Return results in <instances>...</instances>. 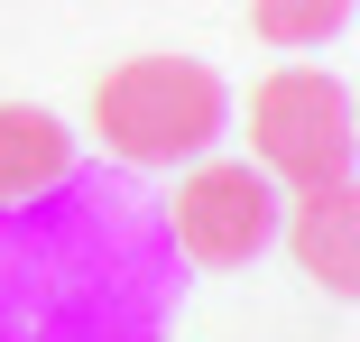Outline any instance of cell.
Listing matches in <instances>:
<instances>
[{
  "label": "cell",
  "mask_w": 360,
  "mask_h": 342,
  "mask_svg": "<svg viewBox=\"0 0 360 342\" xmlns=\"http://www.w3.org/2000/svg\"><path fill=\"white\" fill-rule=\"evenodd\" d=\"M351 10L360 0H250V28L268 46H323V37L351 28Z\"/></svg>",
  "instance_id": "7"
},
{
  "label": "cell",
  "mask_w": 360,
  "mask_h": 342,
  "mask_svg": "<svg viewBox=\"0 0 360 342\" xmlns=\"http://www.w3.org/2000/svg\"><path fill=\"white\" fill-rule=\"evenodd\" d=\"M231 120V93L212 65L194 56H129L93 84V129L120 167H176V158H203Z\"/></svg>",
  "instance_id": "2"
},
{
  "label": "cell",
  "mask_w": 360,
  "mask_h": 342,
  "mask_svg": "<svg viewBox=\"0 0 360 342\" xmlns=\"http://www.w3.org/2000/svg\"><path fill=\"white\" fill-rule=\"evenodd\" d=\"M250 148H259V167L277 185H296V194L333 185L360 158V111H351V93L323 75V65H286V75H268L250 93Z\"/></svg>",
  "instance_id": "3"
},
{
  "label": "cell",
  "mask_w": 360,
  "mask_h": 342,
  "mask_svg": "<svg viewBox=\"0 0 360 342\" xmlns=\"http://www.w3.org/2000/svg\"><path fill=\"white\" fill-rule=\"evenodd\" d=\"M286 241H296V268L323 296H351L360 305V176L305 185L296 203H286Z\"/></svg>",
  "instance_id": "5"
},
{
  "label": "cell",
  "mask_w": 360,
  "mask_h": 342,
  "mask_svg": "<svg viewBox=\"0 0 360 342\" xmlns=\"http://www.w3.org/2000/svg\"><path fill=\"white\" fill-rule=\"evenodd\" d=\"M277 232H286V194H277V176H268L259 158H212V167H194V176L176 185V203H167V241H176L194 268H240V259H259Z\"/></svg>",
  "instance_id": "4"
},
{
  "label": "cell",
  "mask_w": 360,
  "mask_h": 342,
  "mask_svg": "<svg viewBox=\"0 0 360 342\" xmlns=\"http://www.w3.org/2000/svg\"><path fill=\"white\" fill-rule=\"evenodd\" d=\"M75 176V129L37 102H0V203H28Z\"/></svg>",
  "instance_id": "6"
},
{
  "label": "cell",
  "mask_w": 360,
  "mask_h": 342,
  "mask_svg": "<svg viewBox=\"0 0 360 342\" xmlns=\"http://www.w3.org/2000/svg\"><path fill=\"white\" fill-rule=\"evenodd\" d=\"M351 111H360V102H351Z\"/></svg>",
  "instance_id": "8"
},
{
  "label": "cell",
  "mask_w": 360,
  "mask_h": 342,
  "mask_svg": "<svg viewBox=\"0 0 360 342\" xmlns=\"http://www.w3.org/2000/svg\"><path fill=\"white\" fill-rule=\"evenodd\" d=\"M176 241L139 176H65L0 203V342H158Z\"/></svg>",
  "instance_id": "1"
}]
</instances>
